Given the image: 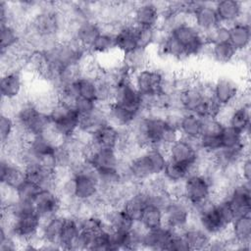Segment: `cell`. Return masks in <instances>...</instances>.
Returning a JSON list of instances; mask_svg holds the SVG:
<instances>
[{
    "label": "cell",
    "instance_id": "6da1fadb",
    "mask_svg": "<svg viewBox=\"0 0 251 251\" xmlns=\"http://www.w3.org/2000/svg\"><path fill=\"white\" fill-rule=\"evenodd\" d=\"M167 155L169 159L188 167L189 176L198 174V160L200 157L198 139L193 140L179 136L168 147Z\"/></svg>",
    "mask_w": 251,
    "mask_h": 251
},
{
    "label": "cell",
    "instance_id": "7a4b0ae2",
    "mask_svg": "<svg viewBox=\"0 0 251 251\" xmlns=\"http://www.w3.org/2000/svg\"><path fill=\"white\" fill-rule=\"evenodd\" d=\"M49 118L54 128L63 138L73 136L78 130L80 116L74 107L58 103Z\"/></svg>",
    "mask_w": 251,
    "mask_h": 251
},
{
    "label": "cell",
    "instance_id": "3957f363",
    "mask_svg": "<svg viewBox=\"0 0 251 251\" xmlns=\"http://www.w3.org/2000/svg\"><path fill=\"white\" fill-rule=\"evenodd\" d=\"M164 226L175 232H182L191 221V206L183 199H173L163 210Z\"/></svg>",
    "mask_w": 251,
    "mask_h": 251
},
{
    "label": "cell",
    "instance_id": "277c9868",
    "mask_svg": "<svg viewBox=\"0 0 251 251\" xmlns=\"http://www.w3.org/2000/svg\"><path fill=\"white\" fill-rule=\"evenodd\" d=\"M212 197L213 189L205 176L195 174L184 179V199L190 206L200 205Z\"/></svg>",
    "mask_w": 251,
    "mask_h": 251
},
{
    "label": "cell",
    "instance_id": "5b68a950",
    "mask_svg": "<svg viewBox=\"0 0 251 251\" xmlns=\"http://www.w3.org/2000/svg\"><path fill=\"white\" fill-rule=\"evenodd\" d=\"M165 71L147 67L132 75V83L142 96H152L160 93Z\"/></svg>",
    "mask_w": 251,
    "mask_h": 251
},
{
    "label": "cell",
    "instance_id": "8992f818",
    "mask_svg": "<svg viewBox=\"0 0 251 251\" xmlns=\"http://www.w3.org/2000/svg\"><path fill=\"white\" fill-rule=\"evenodd\" d=\"M32 204L42 222L61 214L63 211L62 200L57 192L52 189H41Z\"/></svg>",
    "mask_w": 251,
    "mask_h": 251
},
{
    "label": "cell",
    "instance_id": "52a82bcc",
    "mask_svg": "<svg viewBox=\"0 0 251 251\" xmlns=\"http://www.w3.org/2000/svg\"><path fill=\"white\" fill-rule=\"evenodd\" d=\"M131 24L135 26L156 28L161 23V13L157 2H138L131 14Z\"/></svg>",
    "mask_w": 251,
    "mask_h": 251
},
{
    "label": "cell",
    "instance_id": "ba28073f",
    "mask_svg": "<svg viewBox=\"0 0 251 251\" xmlns=\"http://www.w3.org/2000/svg\"><path fill=\"white\" fill-rule=\"evenodd\" d=\"M235 217L248 215L251 212V190L250 182L238 181L231 186L226 198Z\"/></svg>",
    "mask_w": 251,
    "mask_h": 251
},
{
    "label": "cell",
    "instance_id": "9c48e42d",
    "mask_svg": "<svg viewBox=\"0 0 251 251\" xmlns=\"http://www.w3.org/2000/svg\"><path fill=\"white\" fill-rule=\"evenodd\" d=\"M0 91L2 99L14 101L24 97L25 78L22 70L2 73L0 79Z\"/></svg>",
    "mask_w": 251,
    "mask_h": 251
},
{
    "label": "cell",
    "instance_id": "30bf717a",
    "mask_svg": "<svg viewBox=\"0 0 251 251\" xmlns=\"http://www.w3.org/2000/svg\"><path fill=\"white\" fill-rule=\"evenodd\" d=\"M113 102L137 114L142 112V95L133 85L132 79L124 81L116 87Z\"/></svg>",
    "mask_w": 251,
    "mask_h": 251
},
{
    "label": "cell",
    "instance_id": "8fae6325",
    "mask_svg": "<svg viewBox=\"0 0 251 251\" xmlns=\"http://www.w3.org/2000/svg\"><path fill=\"white\" fill-rule=\"evenodd\" d=\"M240 91L239 84L228 76H220L213 81L214 99L223 107L232 106Z\"/></svg>",
    "mask_w": 251,
    "mask_h": 251
},
{
    "label": "cell",
    "instance_id": "7c38bea8",
    "mask_svg": "<svg viewBox=\"0 0 251 251\" xmlns=\"http://www.w3.org/2000/svg\"><path fill=\"white\" fill-rule=\"evenodd\" d=\"M229 236L237 243L236 250H249L251 242V216H237L230 223L227 230Z\"/></svg>",
    "mask_w": 251,
    "mask_h": 251
},
{
    "label": "cell",
    "instance_id": "4fadbf2b",
    "mask_svg": "<svg viewBox=\"0 0 251 251\" xmlns=\"http://www.w3.org/2000/svg\"><path fill=\"white\" fill-rule=\"evenodd\" d=\"M86 161L95 169V171H105L117 169L121 156L113 148H93L90 145V151Z\"/></svg>",
    "mask_w": 251,
    "mask_h": 251
},
{
    "label": "cell",
    "instance_id": "5bb4252c",
    "mask_svg": "<svg viewBox=\"0 0 251 251\" xmlns=\"http://www.w3.org/2000/svg\"><path fill=\"white\" fill-rule=\"evenodd\" d=\"M26 179L25 168L2 154L0 163V180L12 188L17 189Z\"/></svg>",
    "mask_w": 251,
    "mask_h": 251
},
{
    "label": "cell",
    "instance_id": "9a60e30c",
    "mask_svg": "<svg viewBox=\"0 0 251 251\" xmlns=\"http://www.w3.org/2000/svg\"><path fill=\"white\" fill-rule=\"evenodd\" d=\"M192 25L202 34L222 25L216 13L214 3L203 2L200 8L192 15Z\"/></svg>",
    "mask_w": 251,
    "mask_h": 251
},
{
    "label": "cell",
    "instance_id": "2e32d148",
    "mask_svg": "<svg viewBox=\"0 0 251 251\" xmlns=\"http://www.w3.org/2000/svg\"><path fill=\"white\" fill-rule=\"evenodd\" d=\"M205 98L208 97L204 95L199 79H195V81L189 87L178 93L180 109L185 113L195 114Z\"/></svg>",
    "mask_w": 251,
    "mask_h": 251
},
{
    "label": "cell",
    "instance_id": "e0dca14e",
    "mask_svg": "<svg viewBox=\"0 0 251 251\" xmlns=\"http://www.w3.org/2000/svg\"><path fill=\"white\" fill-rule=\"evenodd\" d=\"M120 138L121 129L108 123L99 127L95 132L91 134L90 145L93 148L117 149Z\"/></svg>",
    "mask_w": 251,
    "mask_h": 251
},
{
    "label": "cell",
    "instance_id": "ac0fdd59",
    "mask_svg": "<svg viewBox=\"0 0 251 251\" xmlns=\"http://www.w3.org/2000/svg\"><path fill=\"white\" fill-rule=\"evenodd\" d=\"M114 39L116 51L122 54V56L138 47L136 27L131 23L120 25L114 34Z\"/></svg>",
    "mask_w": 251,
    "mask_h": 251
},
{
    "label": "cell",
    "instance_id": "d6986e66",
    "mask_svg": "<svg viewBox=\"0 0 251 251\" xmlns=\"http://www.w3.org/2000/svg\"><path fill=\"white\" fill-rule=\"evenodd\" d=\"M220 23L230 25L240 20L243 12V2L236 0H222L214 3Z\"/></svg>",
    "mask_w": 251,
    "mask_h": 251
},
{
    "label": "cell",
    "instance_id": "ffe728a7",
    "mask_svg": "<svg viewBox=\"0 0 251 251\" xmlns=\"http://www.w3.org/2000/svg\"><path fill=\"white\" fill-rule=\"evenodd\" d=\"M173 234L174 231L165 226L158 228L146 229L142 240L143 249L168 250Z\"/></svg>",
    "mask_w": 251,
    "mask_h": 251
},
{
    "label": "cell",
    "instance_id": "44dd1931",
    "mask_svg": "<svg viewBox=\"0 0 251 251\" xmlns=\"http://www.w3.org/2000/svg\"><path fill=\"white\" fill-rule=\"evenodd\" d=\"M106 112L108 123L119 129L129 127L139 116V114L115 102H112L106 106Z\"/></svg>",
    "mask_w": 251,
    "mask_h": 251
},
{
    "label": "cell",
    "instance_id": "7402d4cb",
    "mask_svg": "<svg viewBox=\"0 0 251 251\" xmlns=\"http://www.w3.org/2000/svg\"><path fill=\"white\" fill-rule=\"evenodd\" d=\"M102 216L111 230L126 232L133 227L135 223L122 207H109Z\"/></svg>",
    "mask_w": 251,
    "mask_h": 251
},
{
    "label": "cell",
    "instance_id": "603a6c76",
    "mask_svg": "<svg viewBox=\"0 0 251 251\" xmlns=\"http://www.w3.org/2000/svg\"><path fill=\"white\" fill-rule=\"evenodd\" d=\"M228 42L237 52L249 49L251 42L250 24L238 21L228 25Z\"/></svg>",
    "mask_w": 251,
    "mask_h": 251
},
{
    "label": "cell",
    "instance_id": "cb8c5ba5",
    "mask_svg": "<svg viewBox=\"0 0 251 251\" xmlns=\"http://www.w3.org/2000/svg\"><path fill=\"white\" fill-rule=\"evenodd\" d=\"M105 124H108L106 106L98 105L89 114L80 116L78 130L91 135Z\"/></svg>",
    "mask_w": 251,
    "mask_h": 251
},
{
    "label": "cell",
    "instance_id": "d4e9b609",
    "mask_svg": "<svg viewBox=\"0 0 251 251\" xmlns=\"http://www.w3.org/2000/svg\"><path fill=\"white\" fill-rule=\"evenodd\" d=\"M66 215L58 214L48 220L42 222L40 228V237L44 242L60 245V236L64 226ZM61 247V246H60Z\"/></svg>",
    "mask_w": 251,
    "mask_h": 251
},
{
    "label": "cell",
    "instance_id": "484cf974",
    "mask_svg": "<svg viewBox=\"0 0 251 251\" xmlns=\"http://www.w3.org/2000/svg\"><path fill=\"white\" fill-rule=\"evenodd\" d=\"M182 235L185 238L189 250H207L211 236L203 230L199 226L190 224L182 231Z\"/></svg>",
    "mask_w": 251,
    "mask_h": 251
},
{
    "label": "cell",
    "instance_id": "4316f807",
    "mask_svg": "<svg viewBox=\"0 0 251 251\" xmlns=\"http://www.w3.org/2000/svg\"><path fill=\"white\" fill-rule=\"evenodd\" d=\"M203 118L194 113H184L178 126L181 137L187 139H198L202 133Z\"/></svg>",
    "mask_w": 251,
    "mask_h": 251
},
{
    "label": "cell",
    "instance_id": "83f0119b",
    "mask_svg": "<svg viewBox=\"0 0 251 251\" xmlns=\"http://www.w3.org/2000/svg\"><path fill=\"white\" fill-rule=\"evenodd\" d=\"M101 33V25L96 21H85L78 25L75 39L82 45L85 49L89 50L90 46L97 38V36Z\"/></svg>",
    "mask_w": 251,
    "mask_h": 251
},
{
    "label": "cell",
    "instance_id": "f1b7e54d",
    "mask_svg": "<svg viewBox=\"0 0 251 251\" xmlns=\"http://www.w3.org/2000/svg\"><path fill=\"white\" fill-rule=\"evenodd\" d=\"M122 62L133 75L150 66L149 49L137 47L136 49L123 55Z\"/></svg>",
    "mask_w": 251,
    "mask_h": 251
},
{
    "label": "cell",
    "instance_id": "f546056e",
    "mask_svg": "<svg viewBox=\"0 0 251 251\" xmlns=\"http://www.w3.org/2000/svg\"><path fill=\"white\" fill-rule=\"evenodd\" d=\"M238 52L228 42H221L209 45L207 55L216 63L226 65L234 62L237 59Z\"/></svg>",
    "mask_w": 251,
    "mask_h": 251
},
{
    "label": "cell",
    "instance_id": "4dcf8cb0",
    "mask_svg": "<svg viewBox=\"0 0 251 251\" xmlns=\"http://www.w3.org/2000/svg\"><path fill=\"white\" fill-rule=\"evenodd\" d=\"M250 125V106L232 107L227 121V126L249 137Z\"/></svg>",
    "mask_w": 251,
    "mask_h": 251
},
{
    "label": "cell",
    "instance_id": "1f68e13d",
    "mask_svg": "<svg viewBox=\"0 0 251 251\" xmlns=\"http://www.w3.org/2000/svg\"><path fill=\"white\" fill-rule=\"evenodd\" d=\"M147 204H149V195L140 188L138 192L123 203L122 208L134 222H138L141 213Z\"/></svg>",
    "mask_w": 251,
    "mask_h": 251
},
{
    "label": "cell",
    "instance_id": "d6a6232c",
    "mask_svg": "<svg viewBox=\"0 0 251 251\" xmlns=\"http://www.w3.org/2000/svg\"><path fill=\"white\" fill-rule=\"evenodd\" d=\"M81 229L79 220L75 217L66 216L60 236V246L62 249L70 250L75 240L79 235Z\"/></svg>",
    "mask_w": 251,
    "mask_h": 251
},
{
    "label": "cell",
    "instance_id": "836d02e7",
    "mask_svg": "<svg viewBox=\"0 0 251 251\" xmlns=\"http://www.w3.org/2000/svg\"><path fill=\"white\" fill-rule=\"evenodd\" d=\"M146 229L158 228L164 226V212L154 204H147L138 221Z\"/></svg>",
    "mask_w": 251,
    "mask_h": 251
},
{
    "label": "cell",
    "instance_id": "e575fe53",
    "mask_svg": "<svg viewBox=\"0 0 251 251\" xmlns=\"http://www.w3.org/2000/svg\"><path fill=\"white\" fill-rule=\"evenodd\" d=\"M83 75V66L82 62L73 63L61 67L58 79L53 88L75 83Z\"/></svg>",
    "mask_w": 251,
    "mask_h": 251
},
{
    "label": "cell",
    "instance_id": "d590c367",
    "mask_svg": "<svg viewBox=\"0 0 251 251\" xmlns=\"http://www.w3.org/2000/svg\"><path fill=\"white\" fill-rule=\"evenodd\" d=\"M114 51H116L114 34L106 31H101L88 50L90 55L97 56L110 55Z\"/></svg>",
    "mask_w": 251,
    "mask_h": 251
},
{
    "label": "cell",
    "instance_id": "8d00e7d4",
    "mask_svg": "<svg viewBox=\"0 0 251 251\" xmlns=\"http://www.w3.org/2000/svg\"><path fill=\"white\" fill-rule=\"evenodd\" d=\"M222 148H233L249 144V137L229 126H224L220 134Z\"/></svg>",
    "mask_w": 251,
    "mask_h": 251
},
{
    "label": "cell",
    "instance_id": "74e56055",
    "mask_svg": "<svg viewBox=\"0 0 251 251\" xmlns=\"http://www.w3.org/2000/svg\"><path fill=\"white\" fill-rule=\"evenodd\" d=\"M23 39L22 30L11 25H1V51L14 49Z\"/></svg>",
    "mask_w": 251,
    "mask_h": 251
},
{
    "label": "cell",
    "instance_id": "f35d334b",
    "mask_svg": "<svg viewBox=\"0 0 251 251\" xmlns=\"http://www.w3.org/2000/svg\"><path fill=\"white\" fill-rule=\"evenodd\" d=\"M162 175L169 182L182 181L189 176V169L188 167L168 158Z\"/></svg>",
    "mask_w": 251,
    "mask_h": 251
},
{
    "label": "cell",
    "instance_id": "ab89813d",
    "mask_svg": "<svg viewBox=\"0 0 251 251\" xmlns=\"http://www.w3.org/2000/svg\"><path fill=\"white\" fill-rule=\"evenodd\" d=\"M80 229L90 234H96L106 228H108L107 224L102 215L91 214L79 218Z\"/></svg>",
    "mask_w": 251,
    "mask_h": 251
},
{
    "label": "cell",
    "instance_id": "60d3db41",
    "mask_svg": "<svg viewBox=\"0 0 251 251\" xmlns=\"http://www.w3.org/2000/svg\"><path fill=\"white\" fill-rule=\"evenodd\" d=\"M75 84L77 88L78 97L91 99L96 102V92H97L96 79L82 75L75 82Z\"/></svg>",
    "mask_w": 251,
    "mask_h": 251
},
{
    "label": "cell",
    "instance_id": "b9f144b4",
    "mask_svg": "<svg viewBox=\"0 0 251 251\" xmlns=\"http://www.w3.org/2000/svg\"><path fill=\"white\" fill-rule=\"evenodd\" d=\"M16 190L19 201L32 203L41 188L36 183L25 179Z\"/></svg>",
    "mask_w": 251,
    "mask_h": 251
},
{
    "label": "cell",
    "instance_id": "7bdbcfd3",
    "mask_svg": "<svg viewBox=\"0 0 251 251\" xmlns=\"http://www.w3.org/2000/svg\"><path fill=\"white\" fill-rule=\"evenodd\" d=\"M136 27V37L138 47L149 49L151 46L155 45L156 41V31L157 27H142V26H135Z\"/></svg>",
    "mask_w": 251,
    "mask_h": 251
},
{
    "label": "cell",
    "instance_id": "ee69618b",
    "mask_svg": "<svg viewBox=\"0 0 251 251\" xmlns=\"http://www.w3.org/2000/svg\"><path fill=\"white\" fill-rule=\"evenodd\" d=\"M16 130V122L14 118L10 115L1 113L0 117V139L1 144L8 142L14 135Z\"/></svg>",
    "mask_w": 251,
    "mask_h": 251
},
{
    "label": "cell",
    "instance_id": "f6af8a7d",
    "mask_svg": "<svg viewBox=\"0 0 251 251\" xmlns=\"http://www.w3.org/2000/svg\"><path fill=\"white\" fill-rule=\"evenodd\" d=\"M204 39L208 45L228 41V26L220 25L212 30L203 34Z\"/></svg>",
    "mask_w": 251,
    "mask_h": 251
},
{
    "label": "cell",
    "instance_id": "bcb514c9",
    "mask_svg": "<svg viewBox=\"0 0 251 251\" xmlns=\"http://www.w3.org/2000/svg\"><path fill=\"white\" fill-rule=\"evenodd\" d=\"M225 125H223L216 118H203L202 133L201 134H213L220 135Z\"/></svg>",
    "mask_w": 251,
    "mask_h": 251
},
{
    "label": "cell",
    "instance_id": "7dc6e473",
    "mask_svg": "<svg viewBox=\"0 0 251 251\" xmlns=\"http://www.w3.org/2000/svg\"><path fill=\"white\" fill-rule=\"evenodd\" d=\"M97 106L98 104L94 100L83 97H77L75 102L74 108L79 114V116H83L92 112Z\"/></svg>",
    "mask_w": 251,
    "mask_h": 251
},
{
    "label": "cell",
    "instance_id": "c3c4849f",
    "mask_svg": "<svg viewBox=\"0 0 251 251\" xmlns=\"http://www.w3.org/2000/svg\"><path fill=\"white\" fill-rule=\"evenodd\" d=\"M168 250L170 251H187L189 246L182 235V232H175L170 240Z\"/></svg>",
    "mask_w": 251,
    "mask_h": 251
},
{
    "label": "cell",
    "instance_id": "681fc988",
    "mask_svg": "<svg viewBox=\"0 0 251 251\" xmlns=\"http://www.w3.org/2000/svg\"><path fill=\"white\" fill-rule=\"evenodd\" d=\"M238 172L240 178L243 181L250 182L251 179V160L250 154L246 155L238 164Z\"/></svg>",
    "mask_w": 251,
    "mask_h": 251
}]
</instances>
